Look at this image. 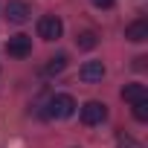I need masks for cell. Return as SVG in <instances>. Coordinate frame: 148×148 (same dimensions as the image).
<instances>
[{"label": "cell", "mask_w": 148, "mask_h": 148, "mask_svg": "<svg viewBox=\"0 0 148 148\" xmlns=\"http://www.w3.org/2000/svg\"><path fill=\"white\" fill-rule=\"evenodd\" d=\"M73 113H76V99L70 93H55L47 102V116L49 119H70Z\"/></svg>", "instance_id": "6da1fadb"}, {"label": "cell", "mask_w": 148, "mask_h": 148, "mask_svg": "<svg viewBox=\"0 0 148 148\" xmlns=\"http://www.w3.org/2000/svg\"><path fill=\"white\" fill-rule=\"evenodd\" d=\"M61 32H64L61 18H55V15H44V18L38 21V38H44V41H58Z\"/></svg>", "instance_id": "7a4b0ae2"}, {"label": "cell", "mask_w": 148, "mask_h": 148, "mask_svg": "<svg viewBox=\"0 0 148 148\" xmlns=\"http://www.w3.org/2000/svg\"><path fill=\"white\" fill-rule=\"evenodd\" d=\"M108 119V105L105 102H84L82 105V122L84 125H102Z\"/></svg>", "instance_id": "3957f363"}, {"label": "cell", "mask_w": 148, "mask_h": 148, "mask_svg": "<svg viewBox=\"0 0 148 148\" xmlns=\"http://www.w3.org/2000/svg\"><path fill=\"white\" fill-rule=\"evenodd\" d=\"M32 18V9L26 0H9L6 3V21L9 23H26Z\"/></svg>", "instance_id": "277c9868"}, {"label": "cell", "mask_w": 148, "mask_h": 148, "mask_svg": "<svg viewBox=\"0 0 148 148\" xmlns=\"http://www.w3.org/2000/svg\"><path fill=\"white\" fill-rule=\"evenodd\" d=\"M6 52H9L12 58H26V55L32 52V38H29V35H12V38L6 41Z\"/></svg>", "instance_id": "5b68a950"}, {"label": "cell", "mask_w": 148, "mask_h": 148, "mask_svg": "<svg viewBox=\"0 0 148 148\" xmlns=\"http://www.w3.org/2000/svg\"><path fill=\"white\" fill-rule=\"evenodd\" d=\"M79 79L82 82H87V84H96V82H102L105 79V64L102 61H84L82 64V70H79Z\"/></svg>", "instance_id": "8992f818"}, {"label": "cell", "mask_w": 148, "mask_h": 148, "mask_svg": "<svg viewBox=\"0 0 148 148\" xmlns=\"http://www.w3.org/2000/svg\"><path fill=\"white\" fill-rule=\"evenodd\" d=\"M125 38L131 41V44H142V41H148V21H134V23H128L125 26Z\"/></svg>", "instance_id": "52a82bcc"}, {"label": "cell", "mask_w": 148, "mask_h": 148, "mask_svg": "<svg viewBox=\"0 0 148 148\" xmlns=\"http://www.w3.org/2000/svg\"><path fill=\"white\" fill-rule=\"evenodd\" d=\"M122 99H125V102H131V105H136V102L148 99V87H145V84H139V82H131V84H125V87H122Z\"/></svg>", "instance_id": "ba28073f"}, {"label": "cell", "mask_w": 148, "mask_h": 148, "mask_svg": "<svg viewBox=\"0 0 148 148\" xmlns=\"http://www.w3.org/2000/svg\"><path fill=\"white\" fill-rule=\"evenodd\" d=\"M64 67H67V55H64V52H58L55 58H49V61H47L44 73H47V76H61Z\"/></svg>", "instance_id": "9c48e42d"}, {"label": "cell", "mask_w": 148, "mask_h": 148, "mask_svg": "<svg viewBox=\"0 0 148 148\" xmlns=\"http://www.w3.org/2000/svg\"><path fill=\"white\" fill-rule=\"evenodd\" d=\"M96 44H99V35H96L93 29H84V32L76 35V47H79V49H93Z\"/></svg>", "instance_id": "30bf717a"}, {"label": "cell", "mask_w": 148, "mask_h": 148, "mask_svg": "<svg viewBox=\"0 0 148 148\" xmlns=\"http://www.w3.org/2000/svg\"><path fill=\"white\" fill-rule=\"evenodd\" d=\"M134 119L148 122V99H142V102H136V105H134Z\"/></svg>", "instance_id": "8fae6325"}, {"label": "cell", "mask_w": 148, "mask_h": 148, "mask_svg": "<svg viewBox=\"0 0 148 148\" xmlns=\"http://www.w3.org/2000/svg\"><path fill=\"white\" fill-rule=\"evenodd\" d=\"M116 148H142L134 136H128V134H119V139H116Z\"/></svg>", "instance_id": "7c38bea8"}, {"label": "cell", "mask_w": 148, "mask_h": 148, "mask_svg": "<svg viewBox=\"0 0 148 148\" xmlns=\"http://www.w3.org/2000/svg\"><path fill=\"white\" fill-rule=\"evenodd\" d=\"M96 9H113V0H90Z\"/></svg>", "instance_id": "4fadbf2b"}, {"label": "cell", "mask_w": 148, "mask_h": 148, "mask_svg": "<svg viewBox=\"0 0 148 148\" xmlns=\"http://www.w3.org/2000/svg\"><path fill=\"white\" fill-rule=\"evenodd\" d=\"M145 61H148V58H142V55H139V58H134V67H136V70H142V67H145Z\"/></svg>", "instance_id": "5bb4252c"}]
</instances>
